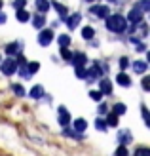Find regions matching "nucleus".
<instances>
[{
    "label": "nucleus",
    "mask_w": 150,
    "mask_h": 156,
    "mask_svg": "<svg viewBox=\"0 0 150 156\" xmlns=\"http://www.w3.org/2000/svg\"><path fill=\"white\" fill-rule=\"evenodd\" d=\"M68 44H70V38L67 34H61L59 36V46H61V48H68Z\"/></svg>",
    "instance_id": "nucleus-19"
},
{
    "label": "nucleus",
    "mask_w": 150,
    "mask_h": 156,
    "mask_svg": "<svg viewBox=\"0 0 150 156\" xmlns=\"http://www.w3.org/2000/svg\"><path fill=\"white\" fill-rule=\"evenodd\" d=\"M72 61L76 67H84L85 65V55L84 53H76V55H72Z\"/></svg>",
    "instance_id": "nucleus-12"
},
{
    "label": "nucleus",
    "mask_w": 150,
    "mask_h": 156,
    "mask_svg": "<svg viewBox=\"0 0 150 156\" xmlns=\"http://www.w3.org/2000/svg\"><path fill=\"white\" fill-rule=\"evenodd\" d=\"M85 128H88V122H85L84 118H78V120H74V129H76V131H84Z\"/></svg>",
    "instance_id": "nucleus-13"
},
{
    "label": "nucleus",
    "mask_w": 150,
    "mask_h": 156,
    "mask_svg": "<svg viewBox=\"0 0 150 156\" xmlns=\"http://www.w3.org/2000/svg\"><path fill=\"white\" fill-rule=\"evenodd\" d=\"M80 21H82V15L80 13H74V15H70V17L67 19V27L68 29H76L78 25H80Z\"/></svg>",
    "instance_id": "nucleus-6"
},
{
    "label": "nucleus",
    "mask_w": 150,
    "mask_h": 156,
    "mask_svg": "<svg viewBox=\"0 0 150 156\" xmlns=\"http://www.w3.org/2000/svg\"><path fill=\"white\" fill-rule=\"evenodd\" d=\"M27 69H29V73H30V74H34L38 69H40V65H38V63H29V65H27Z\"/></svg>",
    "instance_id": "nucleus-26"
},
{
    "label": "nucleus",
    "mask_w": 150,
    "mask_h": 156,
    "mask_svg": "<svg viewBox=\"0 0 150 156\" xmlns=\"http://www.w3.org/2000/svg\"><path fill=\"white\" fill-rule=\"evenodd\" d=\"M0 10H2V0H0Z\"/></svg>",
    "instance_id": "nucleus-39"
},
{
    "label": "nucleus",
    "mask_w": 150,
    "mask_h": 156,
    "mask_svg": "<svg viewBox=\"0 0 150 156\" xmlns=\"http://www.w3.org/2000/svg\"><path fill=\"white\" fill-rule=\"evenodd\" d=\"M110 91H112V84H110L106 78L101 80V93H110Z\"/></svg>",
    "instance_id": "nucleus-14"
},
{
    "label": "nucleus",
    "mask_w": 150,
    "mask_h": 156,
    "mask_svg": "<svg viewBox=\"0 0 150 156\" xmlns=\"http://www.w3.org/2000/svg\"><path fill=\"white\" fill-rule=\"evenodd\" d=\"M68 122H70V114L67 112L65 107H59V124L61 126H67Z\"/></svg>",
    "instance_id": "nucleus-7"
},
{
    "label": "nucleus",
    "mask_w": 150,
    "mask_h": 156,
    "mask_svg": "<svg viewBox=\"0 0 150 156\" xmlns=\"http://www.w3.org/2000/svg\"><path fill=\"white\" fill-rule=\"evenodd\" d=\"M127 19L131 23H141V21H143V12L137 10V8H133V10L129 12V15H127Z\"/></svg>",
    "instance_id": "nucleus-5"
},
{
    "label": "nucleus",
    "mask_w": 150,
    "mask_h": 156,
    "mask_svg": "<svg viewBox=\"0 0 150 156\" xmlns=\"http://www.w3.org/2000/svg\"><path fill=\"white\" fill-rule=\"evenodd\" d=\"M95 126H97V129H101V131H103V129H106V122L97 120V122H95Z\"/></svg>",
    "instance_id": "nucleus-33"
},
{
    "label": "nucleus",
    "mask_w": 150,
    "mask_h": 156,
    "mask_svg": "<svg viewBox=\"0 0 150 156\" xmlns=\"http://www.w3.org/2000/svg\"><path fill=\"white\" fill-rule=\"evenodd\" d=\"M124 112H125V105L118 103V105L114 107V114H124Z\"/></svg>",
    "instance_id": "nucleus-27"
},
{
    "label": "nucleus",
    "mask_w": 150,
    "mask_h": 156,
    "mask_svg": "<svg viewBox=\"0 0 150 156\" xmlns=\"http://www.w3.org/2000/svg\"><path fill=\"white\" fill-rule=\"evenodd\" d=\"M116 124H118V114H108L106 126H116Z\"/></svg>",
    "instance_id": "nucleus-22"
},
{
    "label": "nucleus",
    "mask_w": 150,
    "mask_h": 156,
    "mask_svg": "<svg viewBox=\"0 0 150 156\" xmlns=\"http://www.w3.org/2000/svg\"><path fill=\"white\" fill-rule=\"evenodd\" d=\"M148 88H150V80H148V76H146L145 80H143V90H145V91H150Z\"/></svg>",
    "instance_id": "nucleus-35"
},
{
    "label": "nucleus",
    "mask_w": 150,
    "mask_h": 156,
    "mask_svg": "<svg viewBox=\"0 0 150 156\" xmlns=\"http://www.w3.org/2000/svg\"><path fill=\"white\" fill-rule=\"evenodd\" d=\"M36 8H38L40 13H46L50 10V2H48V0H36Z\"/></svg>",
    "instance_id": "nucleus-11"
},
{
    "label": "nucleus",
    "mask_w": 150,
    "mask_h": 156,
    "mask_svg": "<svg viewBox=\"0 0 150 156\" xmlns=\"http://www.w3.org/2000/svg\"><path fill=\"white\" fill-rule=\"evenodd\" d=\"M116 82L120 84V86H131V78L127 76V74H124V73H120L116 76Z\"/></svg>",
    "instance_id": "nucleus-10"
},
{
    "label": "nucleus",
    "mask_w": 150,
    "mask_h": 156,
    "mask_svg": "<svg viewBox=\"0 0 150 156\" xmlns=\"http://www.w3.org/2000/svg\"><path fill=\"white\" fill-rule=\"evenodd\" d=\"M133 69H135V73L145 74V73H146V69H148V65L145 63V61H135V63H133Z\"/></svg>",
    "instance_id": "nucleus-9"
},
{
    "label": "nucleus",
    "mask_w": 150,
    "mask_h": 156,
    "mask_svg": "<svg viewBox=\"0 0 150 156\" xmlns=\"http://www.w3.org/2000/svg\"><path fill=\"white\" fill-rule=\"evenodd\" d=\"M29 95L33 97V99H40L44 95V88H42V86H34V88L29 91Z\"/></svg>",
    "instance_id": "nucleus-8"
},
{
    "label": "nucleus",
    "mask_w": 150,
    "mask_h": 156,
    "mask_svg": "<svg viewBox=\"0 0 150 156\" xmlns=\"http://www.w3.org/2000/svg\"><path fill=\"white\" fill-rule=\"evenodd\" d=\"M143 118H145L146 126H148V124H150V120H148V111H146V107H143Z\"/></svg>",
    "instance_id": "nucleus-37"
},
{
    "label": "nucleus",
    "mask_w": 150,
    "mask_h": 156,
    "mask_svg": "<svg viewBox=\"0 0 150 156\" xmlns=\"http://www.w3.org/2000/svg\"><path fill=\"white\" fill-rule=\"evenodd\" d=\"M116 156H127V149L122 145V147H118V151H116Z\"/></svg>",
    "instance_id": "nucleus-29"
},
{
    "label": "nucleus",
    "mask_w": 150,
    "mask_h": 156,
    "mask_svg": "<svg viewBox=\"0 0 150 156\" xmlns=\"http://www.w3.org/2000/svg\"><path fill=\"white\" fill-rule=\"evenodd\" d=\"M106 27L108 30H112V33H124L125 29V17L122 15H108L106 17Z\"/></svg>",
    "instance_id": "nucleus-1"
},
{
    "label": "nucleus",
    "mask_w": 150,
    "mask_h": 156,
    "mask_svg": "<svg viewBox=\"0 0 150 156\" xmlns=\"http://www.w3.org/2000/svg\"><path fill=\"white\" fill-rule=\"evenodd\" d=\"M13 91L17 93L19 97H21V95H25V90H23V86H19V84H15V86H13Z\"/></svg>",
    "instance_id": "nucleus-28"
},
{
    "label": "nucleus",
    "mask_w": 150,
    "mask_h": 156,
    "mask_svg": "<svg viewBox=\"0 0 150 156\" xmlns=\"http://www.w3.org/2000/svg\"><path fill=\"white\" fill-rule=\"evenodd\" d=\"M53 8L57 10V13H59V15H63V17L67 15V8L63 6V4H59V2H53Z\"/></svg>",
    "instance_id": "nucleus-18"
},
{
    "label": "nucleus",
    "mask_w": 150,
    "mask_h": 156,
    "mask_svg": "<svg viewBox=\"0 0 150 156\" xmlns=\"http://www.w3.org/2000/svg\"><path fill=\"white\" fill-rule=\"evenodd\" d=\"M6 51H8V55H15V53L19 51V46H17V44H10V46L6 48Z\"/></svg>",
    "instance_id": "nucleus-21"
},
{
    "label": "nucleus",
    "mask_w": 150,
    "mask_h": 156,
    "mask_svg": "<svg viewBox=\"0 0 150 156\" xmlns=\"http://www.w3.org/2000/svg\"><path fill=\"white\" fill-rule=\"evenodd\" d=\"M33 23H34V27H36V29H42V27H44V23H46V17H44V13L36 15V17L33 19Z\"/></svg>",
    "instance_id": "nucleus-15"
},
{
    "label": "nucleus",
    "mask_w": 150,
    "mask_h": 156,
    "mask_svg": "<svg viewBox=\"0 0 150 156\" xmlns=\"http://www.w3.org/2000/svg\"><path fill=\"white\" fill-rule=\"evenodd\" d=\"M17 71V63H15V59H6L2 63V73L4 74H15Z\"/></svg>",
    "instance_id": "nucleus-3"
},
{
    "label": "nucleus",
    "mask_w": 150,
    "mask_h": 156,
    "mask_svg": "<svg viewBox=\"0 0 150 156\" xmlns=\"http://www.w3.org/2000/svg\"><path fill=\"white\" fill-rule=\"evenodd\" d=\"M19 74H21L23 78H30V76H33V74L29 73V69H27V65H25V63L21 65V71H19Z\"/></svg>",
    "instance_id": "nucleus-24"
},
{
    "label": "nucleus",
    "mask_w": 150,
    "mask_h": 156,
    "mask_svg": "<svg viewBox=\"0 0 150 156\" xmlns=\"http://www.w3.org/2000/svg\"><path fill=\"white\" fill-rule=\"evenodd\" d=\"M89 95H91V99H95V101H101V95H103V93H101V91H91Z\"/></svg>",
    "instance_id": "nucleus-34"
},
{
    "label": "nucleus",
    "mask_w": 150,
    "mask_h": 156,
    "mask_svg": "<svg viewBox=\"0 0 150 156\" xmlns=\"http://www.w3.org/2000/svg\"><path fill=\"white\" fill-rule=\"evenodd\" d=\"M17 19H19L21 23H25V21L30 19V15H29V12H25V10H17Z\"/></svg>",
    "instance_id": "nucleus-17"
},
{
    "label": "nucleus",
    "mask_w": 150,
    "mask_h": 156,
    "mask_svg": "<svg viewBox=\"0 0 150 156\" xmlns=\"http://www.w3.org/2000/svg\"><path fill=\"white\" fill-rule=\"evenodd\" d=\"M89 12H91L93 15H97V17H108V13H110L106 6H93Z\"/></svg>",
    "instance_id": "nucleus-4"
},
{
    "label": "nucleus",
    "mask_w": 150,
    "mask_h": 156,
    "mask_svg": "<svg viewBox=\"0 0 150 156\" xmlns=\"http://www.w3.org/2000/svg\"><path fill=\"white\" fill-rule=\"evenodd\" d=\"M27 4V0H15L13 2V8H17V10H23V6Z\"/></svg>",
    "instance_id": "nucleus-30"
},
{
    "label": "nucleus",
    "mask_w": 150,
    "mask_h": 156,
    "mask_svg": "<svg viewBox=\"0 0 150 156\" xmlns=\"http://www.w3.org/2000/svg\"><path fill=\"white\" fill-rule=\"evenodd\" d=\"M88 74H91V76H101V69L95 65V67H91V71H89Z\"/></svg>",
    "instance_id": "nucleus-31"
},
{
    "label": "nucleus",
    "mask_w": 150,
    "mask_h": 156,
    "mask_svg": "<svg viewBox=\"0 0 150 156\" xmlns=\"http://www.w3.org/2000/svg\"><path fill=\"white\" fill-rule=\"evenodd\" d=\"M63 57H65V59H72V53H70L67 48H63Z\"/></svg>",
    "instance_id": "nucleus-36"
},
{
    "label": "nucleus",
    "mask_w": 150,
    "mask_h": 156,
    "mask_svg": "<svg viewBox=\"0 0 150 156\" xmlns=\"http://www.w3.org/2000/svg\"><path fill=\"white\" fill-rule=\"evenodd\" d=\"M133 156H150V151L145 149V147H141V149L135 151V154H133Z\"/></svg>",
    "instance_id": "nucleus-23"
},
{
    "label": "nucleus",
    "mask_w": 150,
    "mask_h": 156,
    "mask_svg": "<svg viewBox=\"0 0 150 156\" xmlns=\"http://www.w3.org/2000/svg\"><path fill=\"white\" fill-rule=\"evenodd\" d=\"M2 23H6V15H4V13H0V25H2Z\"/></svg>",
    "instance_id": "nucleus-38"
},
{
    "label": "nucleus",
    "mask_w": 150,
    "mask_h": 156,
    "mask_svg": "<svg viewBox=\"0 0 150 156\" xmlns=\"http://www.w3.org/2000/svg\"><path fill=\"white\" fill-rule=\"evenodd\" d=\"M93 34H95V33H93V29H91V27H84V29H82V36L85 38V40H91Z\"/></svg>",
    "instance_id": "nucleus-16"
},
{
    "label": "nucleus",
    "mask_w": 150,
    "mask_h": 156,
    "mask_svg": "<svg viewBox=\"0 0 150 156\" xmlns=\"http://www.w3.org/2000/svg\"><path fill=\"white\" fill-rule=\"evenodd\" d=\"M53 40V33L50 29H44L40 34H38V42H40V46H50Z\"/></svg>",
    "instance_id": "nucleus-2"
},
{
    "label": "nucleus",
    "mask_w": 150,
    "mask_h": 156,
    "mask_svg": "<svg viewBox=\"0 0 150 156\" xmlns=\"http://www.w3.org/2000/svg\"><path fill=\"white\" fill-rule=\"evenodd\" d=\"M88 2H91V0H88Z\"/></svg>",
    "instance_id": "nucleus-40"
},
{
    "label": "nucleus",
    "mask_w": 150,
    "mask_h": 156,
    "mask_svg": "<svg viewBox=\"0 0 150 156\" xmlns=\"http://www.w3.org/2000/svg\"><path fill=\"white\" fill-rule=\"evenodd\" d=\"M76 76H78V78H85V76H88V71H85L84 67H78V69H76Z\"/></svg>",
    "instance_id": "nucleus-25"
},
{
    "label": "nucleus",
    "mask_w": 150,
    "mask_h": 156,
    "mask_svg": "<svg viewBox=\"0 0 150 156\" xmlns=\"http://www.w3.org/2000/svg\"><path fill=\"white\" fill-rule=\"evenodd\" d=\"M135 8L141 10V12H146V10H150V2H148V0H143V2H139Z\"/></svg>",
    "instance_id": "nucleus-20"
},
{
    "label": "nucleus",
    "mask_w": 150,
    "mask_h": 156,
    "mask_svg": "<svg viewBox=\"0 0 150 156\" xmlns=\"http://www.w3.org/2000/svg\"><path fill=\"white\" fill-rule=\"evenodd\" d=\"M127 67H129L127 57H122V59H120V69H127Z\"/></svg>",
    "instance_id": "nucleus-32"
}]
</instances>
